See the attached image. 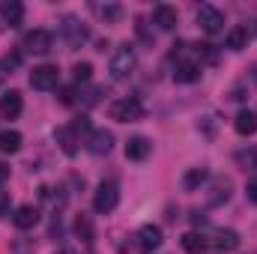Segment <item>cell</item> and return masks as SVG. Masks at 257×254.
<instances>
[{"instance_id":"obj_1","label":"cell","mask_w":257,"mask_h":254,"mask_svg":"<svg viewBox=\"0 0 257 254\" xmlns=\"http://www.w3.org/2000/svg\"><path fill=\"white\" fill-rule=\"evenodd\" d=\"M111 120H117V123H138V120H144V114H147V108H144V102L138 99V96H123V99H117L114 105H111Z\"/></svg>"},{"instance_id":"obj_2","label":"cell","mask_w":257,"mask_h":254,"mask_svg":"<svg viewBox=\"0 0 257 254\" xmlns=\"http://www.w3.org/2000/svg\"><path fill=\"white\" fill-rule=\"evenodd\" d=\"M117 203H120V186L114 180H102L93 191V209L99 215H105V212H114Z\"/></svg>"},{"instance_id":"obj_3","label":"cell","mask_w":257,"mask_h":254,"mask_svg":"<svg viewBox=\"0 0 257 254\" xmlns=\"http://www.w3.org/2000/svg\"><path fill=\"white\" fill-rule=\"evenodd\" d=\"M135 66H138L135 48H132V45H120V48L114 51V57H111V78H114V81H126L128 75L135 72Z\"/></svg>"},{"instance_id":"obj_4","label":"cell","mask_w":257,"mask_h":254,"mask_svg":"<svg viewBox=\"0 0 257 254\" xmlns=\"http://www.w3.org/2000/svg\"><path fill=\"white\" fill-rule=\"evenodd\" d=\"M197 27H200L203 33H209V36L221 33V30H224V12H221L218 6H212V3H203V6L197 9Z\"/></svg>"},{"instance_id":"obj_5","label":"cell","mask_w":257,"mask_h":254,"mask_svg":"<svg viewBox=\"0 0 257 254\" xmlns=\"http://www.w3.org/2000/svg\"><path fill=\"white\" fill-rule=\"evenodd\" d=\"M60 84V69L51 63H42V66H33L30 72V87L33 90H54Z\"/></svg>"},{"instance_id":"obj_6","label":"cell","mask_w":257,"mask_h":254,"mask_svg":"<svg viewBox=\"0 0 257 254\" xmlns=\"http://www.w3.org/2000/svg\"><path fill=\"white\" fill-rule=\"evenodd\" d=\"M239 245V233L236 230H215L212 236H206V251L212 254H230Z\"/></svg>"},{"instance_id":"obj_7","label":"cell","mask_w":257,"mask_h":254,"mask_svg":"<svg viewBox=\"0 0 257 254\" xmlns=\"http://www.w3.org/2000/svg\"><path fill=\"white\" fill-rule=\"evenodd\" d=\"M51 48H54V36L42 27H36L24 36V51H30V54H48Z\"/></svg>"},{"instance_id":"obj_8","label":"cell","mask_w":257,"mask_h":254,"mask_svg":"<svg viewBox=\"0 0 257 254\" xmlns=\"http://www.w3.org/2000/svg\"><path fill=\"white\" fill-rule=\"evenodd\" d=\"M162 239H165V233H162L159 224H144V227L138 230V251L153 254L159 245H162Z\"/></svg>"},{"instance_id":"obj_9","label":"cell","mask_w":257,"mask_h":254,"mask_svg":"<svg viewBox=\"0 0 257 254\" xmlns=\"http://www.w3.org/2000/svg\"><path fill=\"white\" fill-rule=\"evenodd\" d=\"M111 147H114V135H111L108 129H96V132H90V138H87V150H90L93 156H108Z\"/></svg>"},{"instance_id":"obj_10","label":"cell","mask_w":257,"mask_h":254,"mask_svg":"<svg viewBox=\"0 0 257 254\" xmlns=\"http://www.w3.org/2000/svg\"><path fill=\"white\" fill-rule=\"evenodd\" d=\"M21 108H24V99H21L18 90H6V93L0 96V117H3V120H15V117L21 114Z\"/></svg>"},{"instance_id":"obj_11","label":"cell","mask_w":257,"mask_h":254,"mask_svg":"<svg viewBox=\"0 0 257 254\" xmlns=\"http://www.w3.org/2000/svg\"><path fill=\"white\" fill-rule=\"evenodd\" d=\"M12 224H15L18 230H30V227H36V224H39V209H36L33 203L18 206V209L12 212Z\"/></svg>"},{"instance_id":"obj_12","label":"cell","mask_w":257,"mask_h":254,"mask_svg":"<svg viewBox=\"0 0 257 254\" xmlns=\"http://www.w3.org/2000/svg\"><path fill=\"white\" fill-rule=\"evenodd\" d=\"M63 33H66V39H69V45H72V48H81V45L90 39L87 27H84L78 18H72V15H69V18L63 21Z\"/></svg>"},{"instance_id":"obj_13","label":"cell","mask_w":257,"mask_h":254,"mask_svg":"<svg viewBox=\"0 0 257 254\" xmlns=\"http://www.w3.org/2000/svg\"><path fill=\"white\" fill-rule=\"evenodd\" d=\"M150 153H153V144L144 135H135L126 141V159H132V162H144V159H150Z\"/></svg>"},{"instance_id":"obj_14","label":"cell","mask_w":257,"mask_h":254,"mask_svg":"<svg viewBox=\"0 0 257 254\" xmlns=\"http://www.w3.org/2000/svg\"><path fill=\"white\" fill-rule=\"evenodd\" d=\"M153 21L159 24V30H174V27H177V21H180V15H177V9H174V6L159 3V6L153 9Z\"/></svg>"},{"instance_id":"obj_15","label":"cell","mask_w":257,"mask_h":254,"mask_svg":"<svg viewBox=\"0 0 257 254\" xmlns=\"http://www.w3.org/2000/svg\"><path fill=\"white\" fill-rule=\"evenodd\" d=\"M54 138H57V144H60V150H63L66 156H75L78 153V144H81V135L75 132L72 126H63L54 132Z\"/></svg>"},{"instance_id":"obj_16","label":"cell","mask_w":257,"mask_h":254,"mask_svg":"<svg viewBox=\"0 0 257 254\" xmlns=\"http://www.w3.org/2000/svg\"><path fill=\"white\" fill-rule=\"evenodd\" d=\"M0 18L9 27H21L24 24V6L18 0H6V3H0Z\"/></svg>"},{"instance_id":"obj_17","label":"cell","mask_w":257,"mask_h":254,"mask_svg":"<svg viewBox=\"0 0 257 254\" xmlns=\"http://www.w3.org/2000/svg\"><path fill=\"white\" fill-rule=\"evenodd\" d=\"M230 189H233V183L227 180V177H218V180H212V189H209V203L212 206H221V203H227L230 200Z\"/></svg>"},{"instance_id":"obj_18","label":"cell","mask_w":257,"mask_h":254,"mask_svg":"<svg viewBox=\"0 0 257 254\" xmlns=\"http://www.w3.org/2000/svg\"><path fill=\"white\" fill-rule=\"evenodd\" d=\"M197 78H200V66L194 60H180L177 69H174V81L177 84H194Z\"/></svg>"},{"instance_id":"obj_19","label":"cell","mask_w":257,"mask_h":254,"mask_svg":"<svg viewBox=\"0 0 257 254\" xmlns=\"http://www.w3.org/2000/svg\"><path fill=\"white\" fill-rule=\"evenodd\" d=\"M233 129H236L239 135H254V132H257V111L242 108V111L233 117Z\"/></svg>"},{"instance_id":"obj_20","label":"cell","mask_w":257,"mask_h":254,"mask_svg":"<svg viewBox=\"0 0 257 254\" xmlns=\"http://www.w3.org/2000/svg\"><path fill=\"white\" fill-rule=\"evenodd\" d=\"M21 144H24V138H21V132H15V129H3L0 132V153H18L21 150Z\"/></svg>"},{"instance_id":"obj_21","label":"cell","mask_w":257,"mask_h":254,"mask_svg":"<svg viewBox=\"0 0 257 254\" xmlns=\"http://www.w3.org/2000/svg\"><path fill=\"white\" fill-rule=\"evenodd\" d=\"M180 245H183V251H189V254H206V236L189 230V233H183Z\"/></svg>"},{"instance_id":"obj_22","label":"cell","mask_w":257,"mask_h":254,"mask_svg":"<svg viewBox=\"0 0 257 254\" xmlns=\"http://www.w3.org/2000/svg\"><path fill=\"white\" fill-rule=\"evenodd\" d=\"M206 180H209V171H206V168H189V171H186V177H183V189L194 191L197 186H203Z\"/></svg>"},{"instance_id":"obj_23","label":"cell","mask_w":257,"mask_h":254,"mask_svg":"<svg viewBox=\"0 0 257 254\" xmlns=\"http://www.w3.org/2000/svg\"><path fill=\"white\" fill-rule=\"evenodd\" d=\"M224 45H227L230 51H242V48L248 45V30H245V27H233V30L227 33Z\"/></svg>"},{"instance_id":"obj_24","label":"cell","mask_w":257,"mask_h":254,"mask_svg":"<svg viewBox=\"0 0 257 254\" xmlns=\"http://www.w3.org/2000/svg\"><path fill=\"white\" fill-rule=\"evenodd\" d=\"M75 236H78L81 242H87V245L93 242V221H90L87 215H78V218H75Z\"/></svg>"},{"instance_id":"obj_25","label":"cell","mask_w":257,"mask_h":254,"mask_svg":"<svg viewBox=\"0 0 257 254\" xmlns=\"http://www.w3.org/2000/svg\"><path fill=\"white\" fill-rule=\"evenodd\" d=\"M194 54H197L203 63H218V51H215V45H209V42L194 45Z\"/></svg>"},{"instance_id":"obj_26","label":"cell","mask_w":257,"mask_h":254,"mask_svg":"<svg viewBox=\"0 0 257 254\" xmlns=\"http://www.w3.org/2000/svg\"><path fill=\"white\" fill-rule=\"evenodd\" d=\"M90 75H93V66L87 63H75V69H72V78H75V84H87L90 81Z\"/></svg>"},{"instance_id":"obj_27","label":"cell","mask_w":257,"mask_h":254,"mask_svg":"<svg viewBox=\"0 0 257 254\" xmlns=\"http://www.w3.org/2000/svg\"><path fill=\"white\" fill-rule=\"evenodd\" d=\"M236 162H239L242 168H251V171H257V147H251V150H242V153H236Z\"/></svg>"},{"instance_id":"obj_28","label":"cell","mask_w":257,"mask_h":254,"mask_svg":"<svg viewBox=\"0 0 257 254\" xmlns=\"http://www.w3.org/2000/svg\"><path fill=\"white\" fill-rule=\"evenodd\" d=\"M99 15H102L105 21H117V18L123 15V9H120L117 3H108V6H99Z\"/></svg>"},{"instance_id":"obj_29","label":"cell","mask_w":257,"mask_h":254,"mask_svg":"<svg viewBox=\"0 0 257 254\" xmlns=\"http://www.w3.org/2000/svg\"><path fill=\"white\" fill-rule=\"evenodd\" d=\"M18 63H21V54H18V51H12V54H6V57H3L0 69H3V72H12Z\"/></svg>"},{"instance_id":"obj_30","label":"cell","mask_w":257,"mask_h":254,"mask_svg":"<svg viewBox=\"0 0 257 254\" xmlns=\"http://www.w3.org/2000/svg\"><path fill=\"white\" fill-rule=\"evenodd\" d=\"M135 30H138V36H141L144 42H153V36L147 33V21H144V18H138V24H135Z\"/></svg>"},{"instance_id":"obj_31","label":"cell","mask_w":257,"mask_h":254,"mask_svg":"<svg viewBox=\"0 0 257 254\" xmlns=\"http://www.w3.org/2000/svg\"><path fill=\"white\" fill-rule=\"evenodd\" d=\"M245 197H248L251 203H257V177L248 180V186H245Z\"/></svg>"},{"instance_id":"obj_32","label":"cell","mask_w":257,"mask_h":254,"mask_svg":"<svg viewBox=\"0 0 257 254\" xmlns=\"http://www.w3.org/2000/svg\"><path fill=\"white\" fill-rule=\"evenodd\" d=\"M192 221H194V224H206V215H203V212H197V209H194V212H192Z\"/></svg>"},{"instance_id":"obj_33","label":"cell","mask_w":257,"mask_h":254,"mask_svg":"<svg viewBox=\"0 0 257 254\" xmlns=\"http://www.w3.org/2000/svg\"><path fill=\"white\" fill-rule=\"evenodd\" d=\"M6 180H9V168H6V165H3V162H0V186H3V183H6Z\"/></svg>"},{"instance_id":"obj_34","label":"cell","mask_w":257,"mask_h":254,"mask_svg":"<svg viewBox=\"0 0 257 254\" xmlns=\"http://www.w3.org/2000/svg\"><path fill=\"white\" fill-rule=\"evenodd\" d=\"M6 206H9L6 203V194H0V215H6Z\"/></svg>"},{"instance_id":"obj_35","label":"cell","mask_w":257,"mask_h":254,"mask_svg":"<svg viewBox=\"0 0 257 254\" xmlns=\"http://www.w3.org/2000/svg\"><path fill=\"white\" fill-rule=\"evenodd\" d=\"M3 75H6V72H3V69H0V81H3Z\"/></svg>"},{"instance_id":"obj_36","label":"cell","mask_w":257,"mask_h":254,"mask_svg":"<svg viewBox=\"0 0 257 254\" xmlns=\"http://www.w3.org/2000/svg\"><path fill=\"white\" fill-rule=\"evenodd\" d=\"M254 78H257V69H254Z\"/></svg>"},{"instance_id":"obj_37","label":"cell","mask_w":257,"mask_h":254,"mask_svg":"<svg viewBox=\"0 0 257 254\" xmlns=\"http://www.w3.org/2000/svg\"><path fill=\"white\" fill-rule=\"evenodd\" d=\"M248 254H257V251H248Z\"/></svg>"}]
</instances>
